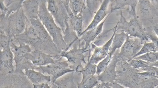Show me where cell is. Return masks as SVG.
<instances>
[{
  "instance_id": "5b68a950",
  "label": "cell",
  "mask_w": 158,
  "mask_h": 88,
  "mask_svg": "<svg viewBox=\"0 0 158 88\" xmlns=\"http://www.w3.org/2000/svg\"><path fill=\"white\" fill-rule=\"evenodd\" d=\"M48 9L64 33L69 26V0H47Z\"/></svg>"
},
{
  "instance_id": "ffe728a7",
  "label": "cell",
  "mask_w": 158,
  "mask_h": 88,
  "mask_svg": "<svg viewBox=\"0 0 158 88\" xmlns=\"http://www.w3.org/2000/svg\"><path fill=\"white\" fill-rule=\"evenodd\" d=\"M139 0H113L111 4L110 11L112 13L117 10L124 9L126 6L130 7V9L128 10L129 17L136 15V7Z\"/></svg>"
},
{
  "instance_id": "e575fe53",
  "label": "cell",
  "mask_w": 158,
  "mask_h": 88,
  "mask_svg": "<svg viewBox=\"0 0 158 88\" xmlns=\"http://www.w3.org/2000/svg\"><path fill=\"white\" fill-rule=\"evenodd\" d=\"M13 37L1 32V50L10 48V42Z\"/></svg>"
},
{
  "instance_id": "83f0119b",
  "label": "cell",
  "mask_w": 158,
  "mask_h": 88,
  "mask_svg": "<svg viewBox=\"0 0 158 88\" xmlns=\"http://www.w3.org/2000/svg\"><path fill=\"white\" fill-rule=\"evenodd\" d=\"M69 1L70 9L75 15H77L82 12L86 5L85 0H69Z\"/></svg>"
},
{
  "instance_id": "277c9868",
  "label": "cell",
  "mask_w": 158,
  "mask_h": 88,
  "mask_svg": "<svg viewBox=\"0 0 158 88\" xmlns=\"http://www.w3.org/2000/svg\"><path fill=\"white\" fill-rule=\"evenodd\" d=\"M120 15V19L117 23V32L123 31L129 36L138 37L142 40L143 44L150 41L146 29L143 27L142 21L137 15L129 18L130 20L128 21L123 15L122 10Z\"/></svg>"
},
{
  "instance_id": "52a82bcc",
  "label": "cell",
  "mask_w": 158,
  "mask_h": 88,
  "mask_svg": "<svg viewBox=\"0 0 158 88\" xmlns=\"http://www.w3.org/2000/svg\"><path fill=\"white\" fill-rule=\"evenodd\" d=\"M79 39L73 44V48L70 50L61 52L60 56L67 59L71 69L74 70L77 73H81L80 71L83 69L82 63L86 64L85 58H88L85 53L90 50V48L86 49L85 47H81L79 45Z\"/></svg>"
},
{
  "instance_id": "603a6c76",
  "label": "cell",
  "mask_w": 158,
  "mask_h": 88,
  "mask_svg": "<svg viewBox=\"0 0 158 88\" xmlns=\"http://www.w3.org/2000/svg\"><path fill=\"white\" fill-rule=\"evenodd\" d=\"M73 72L61 77L51 84L52 88H77L78 83L76 84L73 80Z\"/></svg>"
},
{
  "instance_id": "8fae6325",
  "label": "cell",
  "mask_w": 158,
  "mask_h": 88,
  "mask_svg": "<svg viewBox=\"0 0 158 88\" xmlns=\"http://www.w3.org/2000/svg\"><path fill=\"white\" fill-rule=\"evenodd\" d=\"M117 49L113 55L111 60L105 70L100 73L98 77V80L100 82H111L116 80L117 75L116 67L118 60V52Z\"/></svg>"
},
{
  "instance_id": "4fadbf2b",
  "label": "cell",
  "mask_w": 158,
  "mask_h": 88,
  "mask_svg": "<svg viewBox=\"0 0 158 88\" xmlns=\"http://www.w3.org/2000/svg\"><path fill=\"white\" fill-rule=\"evenodd\" d=\"M1 76L15 72L14 55L10 48L1 50Z\"/></svg>"
},
{
  "instance_id": "30bf717a",
  "label": "cell",
  "mask_w": 158,
  "mask_h": 88,
  "mask_svg": "<svg viewBox=\"0 0 158 88\" xmlns=\"http://www.w3.org/2000/svg\"><path fill=\"white\" fill-rule=\"evenodd\" d=\"M58 56H52L43 52L32 50L31 52L28 53L26 58L36 67L55 63V59Z\"/></svg>"
},
{
  "instance_id": "4dcf8cb0",
  "label": "cell",
  "mask_w": 158,
  "mask_h": 88,
  "mask_svg": "<svg viewBox=\"0 0 158 88\" xmlns=\"http://www.w3.org/2000/svg\"><path fill=\"white\" fill-rule=\"evenodd\" d=\"M134 59H141L149 63L155 62L158 60V51L147 53L135 57Z\"/></svg>"
},
{
  "instance_id": "4316f807",
  "label": "cell",
  "mask_w": 158,
  "mask_h": 88,
  "mask_svg": "<svg viewBox=\"0 0 158 88\" xmlns=\"http://www.w3.org/2000/svg\"><path fill=\"white\" fill-rule=\"evenodd\" d=\"M116 26L111 29L104 30L98 35L92 43L97 47H102L110 39L116 28Z\"/></svg>"
},
{
  "instance_id": "3957f363",
  "label": "cell",
  "mask_w": 158,
  "mask_h": 88,
  "mask_svg": "<svg viewBox=\"0 0 158 88\" xmlns=\"http://www.w3.org/2000/svg\"><path fill=\"white\" fill-rule=\"evenodd\" d=\"M27 17L22 7L9 15L1 14V32L14 37L26 31Z\"/></svg>"
},
{
  "instance_id": "f35d334b",
  "label": "cell",
  "mask_w": 158,
  "mask_h": 88,
  "mask_svg": "<svg viewBox=\"0 0 158 88\" xmlns=\"http://www.w3.org/2000/svg\"><path fill=\"white\" fill-rule=\"evenodd\" d=\"M152 29H153V31L154 33L156 35L157 37H158V23H155L152 22Z\"/></svg>"
},
{
  "instance_id": "60d3db41",
  "label": "cell",
  "mask_w": 158,
  "mask_h": 88,
  "mask_svg": "<svg viewBox=\"0 0 158 88\" xmlns=\"http://www.w3.org/2000/svg\"><path fill=\"white\" fill-rule=\"evenodd\" d=\"M151 68L154 71L155 77L158 78V68L154 66H151Z\"/></svg>"
},
{
  "instance_id": "6da1fadb",
  "label": "cell",
  "mask_w": 158,
  "mask_h": 88,
  "mask_svg": "<svg viewBox=\"0 0 158 88\" xmlns=\"http://www.w3.org/2000/svg\"><path fill=\"white\" fill-rule=\"evenodd\" d=\"M13 40L28 44L32 50L43 52L52 56L61 53L39 19H28L26 31L14 37Z\"/></svg>"
},
{
  "instance_id": "f546056e",
  "label": "cell",
  "mask_w": 158,
  "mask_h": 88,
  "mask_svg": "<svg viewBox=\"0 0 158 88\" xmlns=\"http://www.w3.org/2000/svg\"><path fill=\"white\" fill-rule=\"evenodd\" d=\"M128 62L131 67L135 69L140 70V72L143 69L150 68L151 66L150 63L141 59H132Z\"/></svg>"
},
{
  "instance_id": "7a4b0ae2",
  "label": "cell",
  "mask_w": 158,
  "mask_h": 88,
  "mask_svg": "<svg viewBox=\"0 0 158 88\" xmlns=\"http://www.w3.org/2000/svg\"><path fill=\"white\" fill-rule=\"evenodd\" d=\"M47 3V0H41L38 13L39 19L51 36L60 52L68 51L69 46L64 39L62 30L58 26L53 16L48 11L46 6Z\"/></svg>"
},
{
  "instance_id": "ba28073f",
  "label": "cell",
  "mask_w": 158,
  "mask_h": 88,
  "mask_svg": "<svg viewBox=\"0 0 158 88\" xmlns=\"http://www.w3.org/2000/svg\"><path fill=\"white\" fill-rule=\"evenodd\" d=\"M62 57L55 59V62L43 66L36 67L35 70L42 73L44 74L47 73L51 76V85L61 77L66 74L75 71L71 69L68 61H61Z\"/></svg>"
},
{
  "instance_id": "5bb4252c",
  "label": "cell",
  "mask_w": 158,
  "mask_h": 88,
  "mask_svg": "<svg viewBox=\"0 0 158 88\" xmlns=\"http://www.w3.org/2000/svg\"><path fill=\"white\" fill-rule=\"evenodd\" d=\"M116 28H115L114 34L111 37L110 39L107 43H106L102 47H97L95 45L93 54L92 55L90 58L89 62H90L91 63L97 65L100 61H102L104 58L107 57L109 52L110 49L111 45L112 42L113 38H114L115 33L117 32V24H116Z\"/></svg>"
},
{
  "instance_id": "cb8c5ba5",
  "label": "cell",
  "mask_w": 158,
  "mask_h": 88,
  "mask_svg": "<svg viewBox=\"0 0 158 88\" xmlns=\"http://www.w3.org/2000/svg\"><path fill=\"white\" fill-rule=\"evenodd\" d=\"M128 36V34L123 31H120L119 33L116 32L113 38L109 53L113 56L117 49L121 48Z\"/></svg>"
},
{
  "instance_id": "d4e9b609",
  "label": "cell",
  "mask_w": 158,
  "mask_h": 88,
  "mask_svg": "<svg viewBox=\"0 0 158 88\" xmlns=\"http://www.w3.org/2000/svg\"><path fill=\"white\" fill-rule=\"evenodd\" d=\"M138 73H135L124 78L116 80L124 88H140L139 75Z\"/></svg>"
},
{
  "instance_id": "e0dca14e",
  "label": "cell",
  "mask_w": 158,
  "mask_h": 88,
  "mask_svg": "<svg viewBox=\"0 0 158 88\" xmlns=\"http://www.w3.org/2000/svg\"><path fill=\"white\" fill-rule=\"evenodd\" d=\"M41 0H25L22 7L28 20L39 19L38 13Z\"/></svg>"
},
{
  "instance_id": "8d00e7d4",
  "label": "cell",
  "mask_w": 158,
  "mask_h": 88,
  "mask_svg": "<svg viewBox=\"0 0 158 88\" xmlns=\"http://www.w3.org/2000/svg\"><path fill=\"white\" fill-rule=\"evenodd\" d=\"M147 33L150 37V41L154 43L156 47L157 51H158V37L156 35H154L153 33L150 32L146 29Z\"/></svg>"
},
{
  "instance_id": "1f68e13d",
  "label": "cell",
  "mask_w": 158,
  "mask_h": 88,
  "mask_svg": "<svg viewBox=\"0 0 158 88\" xmlns=\"http://www.w3.org/2000/svg\"><path fill=\"white\" fill-rule=\"evenodd\" d=\"M112 57L113 56L108 53L107 57L98 64L97 69H96V74L98 75H99L102 72H103L107 68V66L110 63Z\"/></svg>"
},
{
  "instance_id": "f6af8a7d",
  "label": "cell",
  "mask_w": 158,
  "mask_h": 88,
  "mask_svg": "<svg viewBox=\"0 0 158 88\" xmlns=\"http://www.w3.org/2000/svg\"></svg>"
},
{
  "instance_id": "7402d4cb",
  "label": "cell",
  "mask_w": 158,
  "mask_h": 88,
  "mask_svg": "<svg viewBox=\"0 0 158 88\" xmlns=\"http://www.w3.org/2000/svg\"><path fill=\"white\" fill-rule=\"evenodd\" d=\"M24 73L33 85L51 82L50 76L49 75H45L42 73L35 70V69H29L25 70Z\"/></svg>"
},
{
  "instance_id": "ee69618b",
  "label": "cell",
  "mask_w": 158,
  "mask_h": 88,
  "mask_svg": "<svg viewBox=\"0 0 158 88\" xmlns=\"http://www.w3.org/2000/svg\"><path fill=\"white\" fill-rule=\"evenodd\" d=\"M157 16H158V15H157Z\"/></svg>"
},
{
  "instance_id": "9c48e42d",
  "label": "cell",
  "mask_w": 158,
  "mask_h": 88,
  "mask_svg": "<svg viewBox=\"0 0 158 88\" xmlns=\"http://www.w3.org/2000/svg\"><path fill=\"white\" fill-rule=\"evenodd\" d=\"M143 44L142 40L139 38L128 35L124 44L120 48L118 56L120 58L129 61L134 58Z\"/></svg>"
},
{
  "instance_id": "7c38bea8",
  "label": "cell",
  "mask_w": 158,
  "mask_h": 88,
  "mask_svg": "<svg viewBox=\"0 0 158 88\" xmlns=\"http://www.w3.org/2000/svg\"><path fill=\"white\" fill-rule=\"evenodd\" d=\"M155 11L150 0H139L136 7L137 17L141 21L152 18Z\"/></svg>"
},
{
  "instance_id": "ab89813d",
  "label": "cell",
  "mask_w": 158,
  "mask_h": 88,
  "mask_svg": "<svg viewBox=\"0 0 158 88\" xmlns=\"http://www.w3.org/2000/svg\"><path fill=\"white\" fill-rule=\"evenodd\" d=\"M16 1L17 0H7V1H6V4H5L6 7H9L10 5H11L12 4L16 2Z\"/></svg>"
},
{
  "instance_id": "836d02e7",
  "label": "cell",
  "mask_w": 158,
  "mask_h": 88,
  "mask_svg": "<svg viewBox=\"0 0 158 88\" xmlns=\"http://www.w3.org/2000/svg\"><path fill=\"white\" fill-rule=\"evenodd\" d=\"M96 69L97 65L91 63L90 62L88 61L85 67H83V69L80 71V73L82 74L93 75L96 74Z\"/></svg>"
},
{
  "instance_id": "2e32d148",
  "label": "cell",
  "mask_w": 158,
  "mask_h": 88,
  "mask_svg": "<svg viewBox=\"0 0 158 88\" xmlns=\"http://www.w3.org/2000/svg\"><path fill=\"white\" fill-rule=\"evenodd\" d=\"M111 1V0H104L103 1L100 7H99L96 14L94 15L92 21L90 23L87 27L84 30L83 33L87 31L93 29L97 26L103 20L105 19L110 13H111L110 10L108 9V5H109Z\"/></svg>"
},
{
  "instance_id": "f1b7e54d",
  "label": "cell",
  "mask_w": 158,
  "mask_h": 88,
  "mask_svg": "<svg viewBox=\"0 0 158 88\" xmlns=\"http://www.w3.org/2000/svg\"><path fill=\"white\" fill-rule=\"evenodd\" d=\"M104 0H85L86 6L94 17Z\"/></svg>"
},
{
  "instance_id": "b9f144b4",
  "label": "cell",
  "mask_w": 158,
  "mask_h": 88,
  "mask_svg": "<svg viewBox=\"0 0 158 88\" xmlns=\"http://www.w3.org/2000/svg\"><path fill=\"white\" fill-rule=\"evenodd\" d=\"M150 65L151 66H154L158 68V60L155 61V62L150 63Z\"/></svg>"
},
{
  "instance_id": "74e56055",
  "label": "cell",
  "mask_w": 158,
  "mask_h": 88,
  "mask_svg": "<svg viewBox=\"0 0 158 88\" xmlns=\"http://www.w3.org/2000/svg\"><path fill=\"white\" fill-rule=\"evenodd\" d=\"M33 87L35 88H51L48 83H42L38 84H33Z\"/></svg>"
},
{
  "instance_id": "9a60e30c",
  "label": "cell",
  "mask_w": 158,
  "mask_h": 88,
  "mask_svg": "<svg viewBox=\"0 0 158 88\" xmlns=\"http://www.w3.org/2000/svg\"><path fill=\"white\" fill-rule=\"evenodd\" d=\"M111 13H110L106 16L105 19L103 20L100 23L93 29L87 31L81 35L79 38L80 41L84 42L85 43V48L89 49L90 48L91 44L94 41L98 35L102 31L103 26L106 20L108 18Z\"/></svg>"
},
{
  "instance_id": "d590c367",
  "label": "cell",
  "mask_w": 158,
  "mask_h": 88,
  "mask_svg": "<svg viewBox=\"0 0 158 88\" xmlns=\"http://www.w3.org/2000/svg\"><path fill=\"white\" fill-rule=\"evenodd\" d=\"M25 0H17L11 5H10L8 8L9 10L11 12L15 11L16 10L21 8L22 3Z\"/></svg>"
},
{
  "instance_id": "d6a6232c",
  "label": "cell",
  "mask_w": 158,
  "mask_h": 88,
  "mask_svg": "<svg viewBox=\"0 0 158 88\" xmlns=\"http://www.w3.org/2000/svg\"><path fill=\"white\" fill-rule=\"evenodd\" d=\"M157 49L155 45L152 42L145 43L143 45L142 48L140 49L139 52L134 57H138L140 55L144 54L147 53L151 52H156ZM133 58V59H134Z\"/></svg>"
},
{
  "instance_id": "44dd1931",
  "label": "cell",
  "mask_w": 158,
  "mask_h": 88,
  "mask_svg": "<svg viewBox=\"0 0 158 88\" xmlns=\"http://www.w3.org/2000/svg\"><path fill=\"white\" fill-rule=\"evenodd\" d=\"M69 26L76 32L80 38L84 30V23L82 11L77 15H75L71 11V9L69 11Z\"/></svg>"
},
{
  "instance_id": "8992f818",
  "label": "cell",
  "mask_w": 158,
  "mask_h": 88,
  "mask_svg": "<svg viewBox=\"0 0 158 88\" xmlns=\"http://www.w3.org/2000/svg\"><path fill=\"white\" fill-rule=\"evenodd\" d=\"M18 43L19 46H17L12 38L10 46L11 50L14 53V61L16 64L15 72L24 73V70L35 69V68L31 61L26 58V56L28 53L32 51V49L28 44L20 42Z\"/></svg>"
},
{
  "instance_id": "ac0fdd59",
  "label": "cell",
  "mask_w": 158,
  "mask_h": 88,
  "mask_svg": "<svg viewBox=\"0 0 158 88\" xmlns=\"http://www.w3.org/2000/svg\"><path fill=\"white\" fill-rule=\"evenodd\" d=\"M117 77L116 80L124 78L135 73H139L140 70L131 66L127 60L120 58L118 56V60L116 67Z\"/></svg>"
},
{
  "instance_id": "d6986e66",
  "label": "cell",
  "mask_w": 158,
  "mask_h": 88,
  "mask_svg": "<svg viewBox=\"0 0 158 88\" xmlns=\"http://www.w3.org/2000/svg\"><path fill=\"white\" fill-rule=\"evenodd\" d=\"M138 73L140 88H158V79L155 77L154 71H142Z\"/></svg>"
},
{
  "instance_id": "484cf974",
  "label": "cell",
  "mask_w": 158,
  "mask_h": 88,
  "mask_svg": "<svg viewBox=\"0 0 158 88\" xmlns=\"http://www.w3.org/2000/svg\"><path fill=\"white\" fill-rule=\"evenodd\" d=\"M83 78L80 83H78V88H96L100 82L98 80V75H93L82 74Z\"/></svg>"
},
{
  "instance_id": "7bdbcfd3",
  "label": "cell",
  "mask_w": 158,
  "mask_h": 88,
  "mask_svg": "<svg viewBox=\"0 0 158 88\" xmlns=\"http://www.w3.org/2000/svg\"><path fill=\"white\" fill-rule=\"evenodd\" d=\"M151 2H152V4H153V6H156L158 5V0H150Z\"/></svg>"
}]
</instances>
